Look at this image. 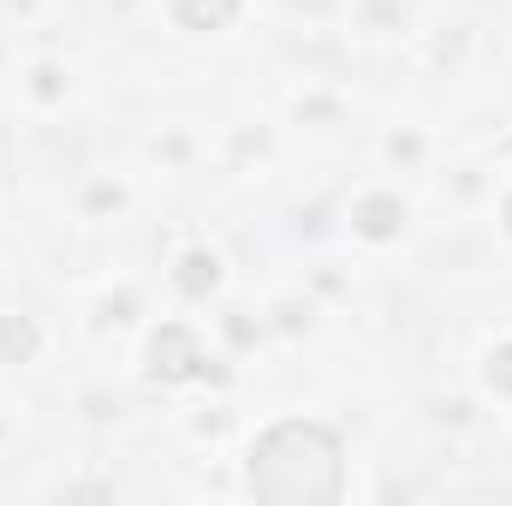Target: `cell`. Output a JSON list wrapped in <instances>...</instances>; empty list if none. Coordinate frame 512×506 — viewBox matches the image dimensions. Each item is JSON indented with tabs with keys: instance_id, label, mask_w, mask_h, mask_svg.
<instances>
[{
	"instance_id": "obj_1",
	"label": "cell",
	"mask_w": 512,
	"mask_h": 506,
	"mask_svg": "<svg viewBox=\"0 0 512 506\" xmlns=\"http://www.w3.org/2000/svg\"><path fill=\"white\" fill-rule=\"evenodd\" d=\"M251 489L274 506L340 501V441L322 423H280L256 441Z\"/></svg>"
},
{
	"instance_id": "obj_2",
	"label": "cell",
	"mask_w": 512,
	"mask_h": 506,
	"mask_svg": "<svg viewBox=\"0 0 512 506\" xmlns=\"http://www.w3.org/2000/svg\"><path fill=\"white\" fill-rule=\"evenodd\" d=\"M149 358H155V376H167V381H185L203 370V346H197L191 328H161L155 346H149Z\"/></svg>"
},
{
	"instance_id": "obj_3",
	"label": "cell",
	"mask_w": 512,
	"mask_h": 506,
	"mask_svg": "<svg viewBox=\"0 0 512 506\" xmlns=\"http://www.w3.org/2000/svg\"><path fill=\"white\" fill-rule=\"evenodd\" d=\"M173 12H179L185 30H221L239 12V0H173Z\"/></svg>"
},
{
	"instance_id": "obj_4",
	"label": "cell",
	"mask_w": 512,
	"mask_h": 506,
	"mask_svg": "<svg viewBox=\"0 0 512 506\" xmlns=\"http://www.w3.org/2000/svg\"><path fill=\"white\" fill-rule=\"evenodd\" d=\"M399 221H405V209H399V203H364V233L387 239V233H393Z\"/></svg>"
},
{
	"instance_id": "obj_5",
	"label": "cell",
	"mask_w": 512,
	"mask_h": 506,
	"mask_svg": "<svg viewBox=\"0 0 512 506\" xmlns=\"http://www.w3.org/2000/svg\"><path fill=\"white\" fill-rule=\"evenodd\" d=\"M185 292H203V286H215V256H185Z\"/></svg>"
},
{
	"instance_id": "obj_6",
	"label": "cell",
	"mask_w": 512,
	"mask_h": 506,
	"mask_svg": "<svg viewBox=\"0 0 512 506\" xmlns=\"http://www.w3.org/2000/svg\"><path fill=\"white\" fill-rule=\"evenodd\" d=\"M30 346H36L30 322H6V328H0V352H18V358H30Z\"/></svg>"
},
{
	"instance_id": "obj_7",
	"label": "cell",
	"mask_w": 512,
	"mask_h": 506,
	"mask_svg": "<svg viewBox=\"0 0 512 506\" xmlns=\"http://www.w3.org/2000/svg\"><path fill=\"white\" fill-rule=\"evenodd\" d=\"M489 376L501 381V387H512V346L501 352V358H495V370H489Z\"/></svg>"
},
{
	"instance_id": "obj_8",
	"label": "cell",
	"mask_w": 512,
	"mask_h": 506,
	"mask_svg": "<svg viewBox=\"0 0 512 506\" xmlns=\"http://www.w3.org/2000/svg\"><path fill=\"white\" fill-rule=\"evenodd\" d=\"M507 227H512V197H507Z\"/></svg>"
}]
</instances>
